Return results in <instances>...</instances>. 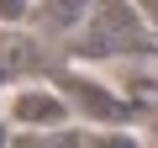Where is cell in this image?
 <instances>
[{
  "label": "cell",
  "mask_w": 158,
  "mask_h": 148,
  "mask_svg": "<svg viewBox=\"0 0 158 148\" xmlns=\"http://www.w3.org/2000/svg\"><path fill=\"white\" fill-rule=\"evenodd\" d=\"M90 148H137V143H127V137H95Z\"/></svg>",
  "instance_id": "cell-3"
},
{
  "label": "cell",
  "mask_w": 158,
  "mask_h": 148,
  "mask_svg": "<svg viewBox=\"0 0 158 148\" xmlns=\"http://www.w3.org/2000/svg\"><path fill=\"white\" fill-rule=\"evenodd\" d=\"M11 148H79V137L69 127H32L27 137H16Z\"/></svg>",
  "instance_id": "cell-2"
},
{
  "label": "cell",
  "mask_w": 158,
  "mask_h": 148,
  "mask_svg": "<svg viewBox=\"0 0 158 148\" xmlns=\"http://www.w3.org/2000/svg\"><path fill=\"white\" fill-rule=\"evenodd\" d=\"M0 143H6V132H0Z\"/></svg>",
  "instance_id": "cell-5"
},
{
  "label": "cell",
  "mask_w": 158,
  "mask_h": 148,
  "mask_svg": "<svg viewBox=\"0 0 158 148\" xmlns=\"http://www.w3.org/2000/svg\"><path fill=\"white\" fill-rule=\"evenodd\" d=\"M11 122H21V127H63L69 106L53 90H21V95H11Z\"/></svg>",
  "instance_id": "cell-1"
},
{
  "label": "cell",
  "mask_w": 158,
  "mask_h": 148,
  "mask_svg": "<svg viewBox=\"0 0 158 148\" xmlns=\"http://www.w3.org/2000/svg\"><path fill=\"white\" fill-rule=\"evenodd\" d=\"M142 16H148V21H158V0H142Z\"/></svg>",
  "instance_id": "cell-4"
}]
</instances>
